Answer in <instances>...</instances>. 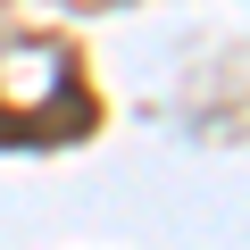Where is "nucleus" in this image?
Returning <instances> with one entry per match:
<instances>
[{"label":"nucleus","mask_w":250,"mask_h":250,"mask_svg":"<svg viewBox=\"0 0 250 250\" xmlns=\"http://www.w3.org/2000/svg\"><path fill=\"white\" fill-rule=\"evenodd\" d=\"M92 83H83V67H67V83H59V100L42 108V117H9L0 108V142L9 150H59V142H83L92 134Z\"/></svg>","instance_id":"nucleus-1"}]
</instances>
